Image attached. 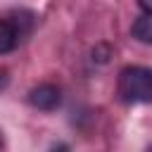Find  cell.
<instances>
[{
  "label": "cell",
  "instance_id": "obj_5",
  "mask_svg": "<svg viewBox=\"0 0 152 152\" xmlns=\"http://www.w3.org/2000/svg\"><path fill=\"white\" fill-rule=\"evenodd\" d=\"M138 5H140L145 12H152V0H138Z\"/></svg>",
  "mask_w": 152,
  "mask_h": 152
},
{
  "label": "cell",
  "instance_id": "obj_3",
  "mask_svg": "<svg viewBox=\"0 0 152 152\" xmlns=\"http://www.w3.org/2000/svg\"><path fill=\"white\" fill-rule=\"evenodd\" d=\"M19 38H21V28L17 26V21H12L7 17H0V55L14 50Z\"/></svg>",
  "mask_w": 152,
  "mask_h": 152
},
{
  "label": "cell",
  "instance_id": "obj_4",
  "mask_svg": "<svg viewBox=\"0 0 152 152\" xmlns=\"http://www.w3.org/2000/svg\"><path fill=\"white\" fill-rule=\"evenodd\" d=\"M131 33H133V38H135V40L152 45V12H145L142 17H138V19L133 21Z\"/></svg>",
  "mask_w": 152,
  "mask_h": 152
},
{
  "label": "cell",
  "instance_id": "obj_1",
  "mask_svg": "<svg viewBox=\"0 0 152 152\" xmlns=\"http://www.w3.org/2000/svg\"><path fill=\"white\" fill-rule=\"evenodd\" d=\"M119 95L124 102H131V104L152 102V69L126 66L119 74Z\"/></svg>",
  "mask_w": 152,
  "mask_h": 152
},
{
  "label": "cell",
  "instance_id": "obj_2",
  "mask_svg": "<svg viewBox=\"0 0 152 152\" xmlns=\"http://www.w3.org/2000/svg\"><path fill=\"white\" fill-rule=\"evenodd\" d=\"M59 100H62V93H59V88L52 86V83H40V86H36V88H31V93H28V102H31L36 109H43V112L55 109V107L59 104Z\"/></svg>",
  "mask_w": 152,
  "mask_h": 152
}]
</instances>
